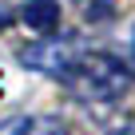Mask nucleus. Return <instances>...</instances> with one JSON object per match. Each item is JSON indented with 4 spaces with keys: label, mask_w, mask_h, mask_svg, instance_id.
Returning <instances> with one entry per match:
<instances>
[{
    "label": "nucleus",
    "mask_w": 135,
    "mask_h": 135,
    "mask_svg": "<svg viewBox=\"0 0 135 135\" xmlns=\"http://www.w3.org/2000/svg\"><path fill=\"white\" fill-rule=\"evenodd\" d=\"M24 24L32 28V32H44V36H52L56 28H60V0H24Z\"/></svg>",
    "instance_id": "nucleus-3"
},
{
    "label": "nucleus",
    "mask_w": 135,
    "mask_h": 135,
    "mask_svg": "<svg viewBox=\"0 0 135 135\" xmlns=\"http://www.w3.org/2000/svg\"><path fill=\"white\" fill-rule=\"evenodd\" d=\"M80 52H84V48H80L76 40H40V44H32V48H24V52H20V64L60 80L68 68L76 64V56H80Z\"/></svg>",
    "instance_id": "nucleus-2"
},
{
    "label": "nucleus",
    "mask_w": 135,
    "mask_h": 135,
    "mask_svg": "<svg viewBox=\"0 0 135 135\" xmlns=\"http://www.w3.org/2000/svg\"><path fill=\"white\" fill-rule=\"evenodd\" d=\"M40 131H48V123L28 119V115H16V119H8L4 127H0V135H40Z\"/></svg>",
    "instance_id": "nucleus-4"
},
{
    "label": "nucleus",
    "mask_w": 135,
    "mask_h": 135,
    "mask_svg": "<svg viewBox=\"0 0 135 135\" xmlns=\"http://www.w3.org/2000/svg\"><path fill=\"white\" fill-rule=\"evenodd\" d=\"M0 99H4V68H0Z\"/></svg>",
    "instance_id": "nucleus-5"
},
{
    "label": "nucleus",
    "mask_w": 135,
    "mask_h": 135,
    "mask_svg": "<svg viewBox=\"0 0 135 135\" xmlns=\"http://www.w3.org/2000/svg\"><path fill=\"white\" fill-rule=\"evenodd\" d=\"M68 84V91L80 95V99H91V103H103V99H119L127 88H131V72L127 64L107 56V52H80L76 64L60 76Z\"/></svg>",
    "instance_id": "nucleus-1"
}]
</instances>
